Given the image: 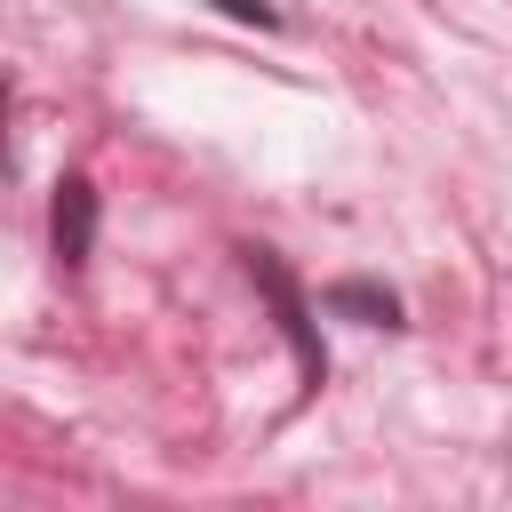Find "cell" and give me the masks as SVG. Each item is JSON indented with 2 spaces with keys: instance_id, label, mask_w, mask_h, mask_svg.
I'll return each mask as SVG.
<instances>
[{
  "instance_id": "6da1fadb",
  "label": "cell",
  "mask_w": 512,
  "mask_h": 512,
  "mask_svg": "<svg viewBox=\"0 0 512 512\" xmlns=\"http://www.w3.org/2000/svg\"><path fill=\"white\" fill-rule=\"evenodd\" d=\"M232 256H240L248 288H256V296L272 304V320H280V336H288V352H296V376H304V392H320V384H328V344H320V296H304V288H296V272L280 264V248H264V240H240Z\"/></svg>"
},
{
  "instance_id": "7a4b0ae2",
  "label": "cell",
  "mask_w": 512,
  "mask_h": 512,
  "mask_svg": "<svg viewBox=\"0 0 512 512\" xmlns=\"http://www.w3.org/2000/svg\"><path fill=\"white\" fill-rule=\"evenodd\" d=\"M96 224H104V200H96V184L72 168V176H56V200H48V256H56V272L72 280V272H88V256H96Z\"/></svg>"
},
{
  "instance_id": "3957f363",
  "label": "cell",
  "mask_w": 512,
  "mask_h": 512,
  "mask_svg": "<svg viewBox=\"0 0 512 512\" xmlns=\"http://www.w3.org/2000/svg\"><path fill=\"white\" fill-rule=\"evenodd\" d=\"M320 312H328V320H352V328H408L400 296L376 288V280H328V288H320Z\"/></svg>"
},
{
  "instance_id": "277c9868",
  "label": "cell",
  "mask_w": 512,
  "mask_h": 512,
  "mask_svg": "<svg viewBox=\"0 0 512 512\" xmlns=\"http://www.w3.org/2000/svg\"><path fill=\"white\" fill-rule=\"evenodd\" d=\"M208 8H224V16H240V24H256V32H280V8H272V0H208Z\"/></svg>"
}]
</instances>
